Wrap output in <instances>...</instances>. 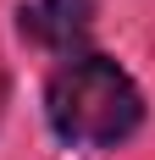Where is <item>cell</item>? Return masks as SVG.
<instances>
[{"label": "cell", "mask_w": 155, "mask_h": 160, "mask_svg": "<svg viewBox=\"0 0 155 160\" xmlns=\"http://www.w3.org/2000/svg\"><path fill=\"white\" fill-rule=\"evenodd\" d=\"M45 122L67 149H116L144 122V94L111 55H67L45 83Z\"/></svg>", "instance_id": "6da1fadb"}, {"label": "cell", "mask_w": 155, "mask_h": 160, "mask_svg": "<svg viewBox=\"0 0 155 160\" xmlns=\"http://www.w3.org/2000/svg\"><path fill=\"white\" fill-rule=\"evenodd\" d=\"M94 33V0H33L22 6V39L56 55H83Z\"/></svg>", "instance_id": "7a4b0ae2"}]
</instances>
